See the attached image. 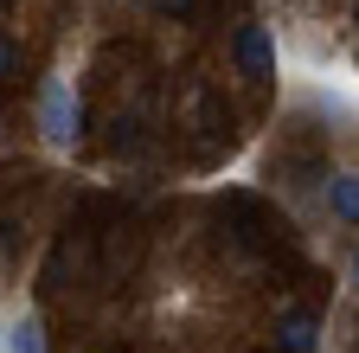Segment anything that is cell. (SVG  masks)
Returning <instances> with one entry per match:
<instances>
[{
    "label": "cell",
    "instance_id": "obj_1",
    "mask_svg": "<svg viewBox=\"0 0 359 353\" xmlns=\"http://www.w3.org/2000/svg\"><path fill=\"white\" fill-rule=\"evenodd\" d=\"M39 135L52 148H77V135H83V103H77L65 71L45 77V91H39Z\"/></svg>",
    "mask_w": 359,
    "mask_h": 353
},
{
    "label": "cell",
    "instance_id": "obj_2",
    "mask_svg": "<svg viewBox=\"0 0 359 353\" xmlns=\"http://www.w3.org/2000/svg\"><path fill=\"white\" fill-rule=\"evenodd\" d=\"M231 58H238V71H244V77H276V39H269L263 26H238Z\"/></svg>",
    "mask_w": 359,
    "mask_h": 353
},
{
    "label": "cell",
    "instance_id": "obj_3",
    "mask_svg": "<svg viewBox=\"0 0 359 353\" xmlns=\"http://www.w3.org/2000/svg\"><path fill=\"white\" fill-rule=\"evenodd\" d=\"M314 340H321V328H314L308 308H289V315L276 321V347L283 353H314Z\"/></svg>",
    "mask_w": 359,
    "mask_h": 353
},
{
    "label": "cell",
    "instance_id": "obj_4",
    "mask_svg": "<svg viewBox=\"0 0 359 353\" xmlns=\"http://www.w3.org/2000/svg\"><path fill=\"white\" fill-rule=\"evenodd\" d=\"M327 206H334V218L359 225V173H340V180L327 187Z\"/></svg>",
    "mask_w": 359,
    "mask_h": 353
},
{
    "label": "cell",
    "instance_id": "obj_5",
    "mask_svg": "<svg viewBox=\"0 0 359 353\" xmlns=\"http://www.w3.org/2000/svg\"><path fill=\"white\" fill-rule=\"evenodd\" d=\"M7 353H45V328H39V315H20V321L7 328Z\"/></svg>",
    "mask_w": 359,
    "mask_h": 353
},
{
    "label": "cell",
    "instance_id": "obj_6",
    "mask_svg": "<svg viewBox=\"0 0 359 353\" xmlns=\"http://www.w3.org/2000/svg\"><path fill=\"white\" fill-rule=\"evenodd\" d=\"M13 71H20V46H13V39H7V32H0V84H7Z\"/></svg>",
    "mask_w": 359,
    "mask_h": 353
},
{
    "label": "cell",
    "instance_id": "obj_7",
    "mask_svg": "<svg viewBox=\"0 0 359 353\" xmlns=\"http://www.w3.org/2000/svg\"><path fill=\"white\" fill-rule=\"evenodd\" d=\"M154 7H161V13H187L193 0H154Z\"/></svg>",
    "mask_w": 359,
    "mask_h": 353
},
{
    "label": "cell",
    "instance_id": "obj_8",
    "mask_svg": "<svg viewBox=\"0 0 359 353\" xmlns=\"http://www.w3.org/2000/svg\"><path fill=\"white\" fill-rule=\"evenodd\" d=\"M353 283H359V257H353Z\"/></svg>",
    "mask_w": 359,
    "mask_h": 353
},
{
    "label": "cell",
    "instance_id": "obj_9",
    "mask_svg": "<svg viewBox=\"0 0 359 353\" xmlns=\"http://www.w3.org/2000/svg\"><path fill=\"white\" fill-rule=\"evenodd\" d=\"M0 7H13V0H0Z\"/></svg>",
    "mask_w": 359,
    "mask_h": 353
}]
</instances>
